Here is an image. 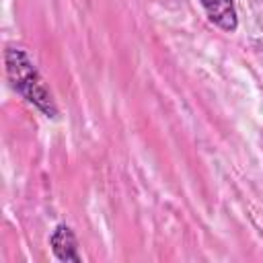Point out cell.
<instances>
[{
  "instance_id": "1",
  "label": "cell",
  "mask_w": 263,
  "mask_h": 263,
  "mask_svg": "<svg viewBox=\"0 0 263 263\" xmlns=\"http://www.w3.org/2000/svg\"><path fill=\"white\" fill-rule=\"evenodd\" d=\"M4 62H6V74L10 84L47 117H55L58 107L53 103V97L45 86L41 74L37 72L35 64L31 62V58L18 47H6Z\"/></svg>"
},
{
  "instance_id": "2",
  "label": "cell",
  "mask_w": 263,
  "mask_h": 263,
  "mask_svg": "<svg viewBox=\"0 0 263 263\" xmlns=\"http://www.w3.org/2000/svg\"><path fill=\"white\" fill-rule=\"evenodd\" d=\"M208 18L218 25L224 31H236L238 27V18H236V8H234V0H199Z\"/></svg>"
},
{
  "instance_id": "3",
  "label": "cell",
  "mask_w": 263,
  "mask_h": 263,
  "mask_svg": "<svg viewBox=\"0 0 263 263\" xmlns=\"http://www.w3.org/2000/svg\"><path fill=\"white\" fill-rule=\"evenodd\" d=\"M49 242H51V249L60 261H80V255L76 251V236H74L70 226H66V224L55 226Z\"/></svg>"
}]
</instances>
